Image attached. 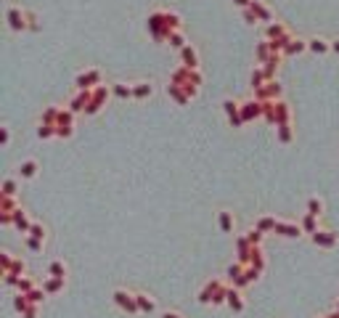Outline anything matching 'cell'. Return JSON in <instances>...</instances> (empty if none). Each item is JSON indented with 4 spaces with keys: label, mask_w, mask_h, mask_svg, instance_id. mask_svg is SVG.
I'll return each instance as SVG.
<instances>
[{
    "label": "cell",
    "mask_w": 339,
    "mask_h": 318,
    "mask_svg": "<svg viewBox=\"0 0 339 318\" xmlns=\"http://www.w3.org/2000/svg\"><path fill=\"white\" fill-rule=\"evenodd\" d=\"M228 289L230 286H225V281L212 279L204 284V289L199 292V302H202V305H228Z\"/></svg>",
    "instance_id": "1"
},
{
    "label": "cell",
    "mask_w": 339,
    "mask_h": 318,
    "mask_svg": "<svg viewBox=\"0 0 339 318\" xmlns=\"http://www.w3.org/2000/svg\"><path fill=\"white\" fill-rule=\"evenodd\" d=\"M173 83H178V85H183L188 90V95L194 98V95L199 93V85H202V72L199 69H194V67H180V69H175L173 72Z\"/></svg>",
    "instance_id": "2"
},
{
    "label": "cell",
    "mask_w": 339,
    "mask_h": 318,
    "mask_svg": "<svg viewBox=\"0 0 339 318\" xmlns=\"http://www.w3.org/2000/svg\"><path fill=\"white\" fill-rule=\"evenodd\" d=\"M146 29H149V35L157 40V43H164V40L170 37V32H173V29H167V24H164V11H154V13H149Z\"/></svg>",
    "instance_id": "3"
},
{
    "label": "cell",
    "mask_w": 339,
    "mask_h": 318,
    "mask_svg": "<svg viewBox=\"0 0 339 318\" xmlns=\"http://www.w3.org/2000/svg\"><path fill=\"white\" fill-rule=\"evenodd\" d=\"M93 90V101L88 104V109H85V114H98V111L106 106V101H109V95H112V88L109 85H96V88H90Z\"/></svg>",
    "instance_id": "4"
},
{
    "label": "cell",
    "mask_w": 339,
    "mask_h": 318,
    "mask_svg": "<svg viewBox=\"0 0 339 318\" xmlns=\"http://www.w3.org/2000/svg\"><path fill=\"white\" fill-rule=\"evenodd\" d=\"M112 300H114V305L119 308V310H125V313H141V308H138V300H135V292H125V289H117L114 294H112Z\"/></svg>",
    "instance_id": "5"
},
{
    "label": "cell",
    "mask_w": 339,
    "mask_h": 318,
    "mask_svg": "<svg viewBox=\"0 0 339 318\" xmlns=\"http://www.w3.org/2000/svg\"><path fill=\"white\" fill-rule=\"evenodd\" d=\"M281 93H284V88L279 85V80H268L263 88L255 90V98L263 101V104H265V101H281Z\"/></svg>",
    "instance_id": "6"
},
{
    "label": "cell",
    "mask_w": 339,
    "mask_h": 318,
    "mask_svg": "<svg viewBox=\"0 0 339 318\" xmlns=\"http://www.w3.org/2000/svg\"><path fill=\"white\" fill-rule=\"evenodd\" d=\"M6 19H8V27H11L13 32L29 29V16H27V11H22V8H16V6H11V8L6 11Z\"/></svg>",
    "instance_id": "7"
},
{
    "label": "cell",
    "mask_w": 339,
    "mask_h": 318,
    "mask_svg": "<svg viewBox=\"0 0 339 318\" xmlns=\"http://www.w3.org/2000/svg\"><path fill=\"white\" fill-rule=\"evenodd\" d=\"M72 133H74V111L61 109L58 122H56V138H69Z\"/></svg>",
    "instance_id": "8"
},
{
    "label": "cell",
    "mask_w": 339,
    "mask_h": 318,
    "mask_svg": "<svg viewBox=\"0 0 339 318\" xmlns=\"http://www.w3.org/2000/svg\"><path fill=\"white\" fill-rule=\"evenodd\" d=\"M263 114H265V104H263V101L252 98V101H244V104H241V117H244V122L263 120Z\"/></svg>",
    "instance_id": "9"
},
{
    "label": "cell",
    "mask_w": 339,
    "mask_h": 318,
    "mask_svg": "<svg viewBox=\"0 0 339 318\" xmlns=\"http://www.w3.org/2000/svg\"><path fill=\"white\" fill-rule=\"evenodd\" d=\"M310 239H313V244H315V247H321V249H334V247H336V242H339V233L318 228L315 233H310Z\"/></svg>",
    "instance_id": "10"
},
{
    "label": "cell",
    "mask_w": 339,
    "mask_h": 318,
    "mask_svg": "<svg viewBox=\"0 0 339 318\" xmlns=\"http://www.w3.org/2000/svg\"><path fill=\"white\" fill-rule=\"evenodd\" d=\"M74 85H77V90H90V88H96V85H101V72H98V69H88V72H82V74H77Z\"/></svg>",
    "instance_id": "11"
},
{
    "label": "cell",
    "mask_w": 339,
    "mask_h": 318,
    "mask_svg": "<svg viewBox=\"0 0 339 318\" xmlns=\"http://www.w3.org/2000/svg\"><path fill=\"white\" fill-rule=\"evenodd\" d=\"M223 109H225V114H228V122L234 125V127H244V117H241V104H236L234 98H225L223 101Z\"/></svg>",
    "instance_id": "12"
},
{
    "label": "cell",
    "mask_w": 339,
    "mask_h": 318,
    "mask_svg": "<svg viewBox=\"0 0 339 318\" xmlns=\"http://www.w3.org/2000/svg\"><path fill=\"white\" fill-rule=\"evenodd\" d=\"M244 265H255L257 270H265V257H263V249H260V247H249V252H244L241 254V257H239Z\"/></svg>",
    "instance_id": "13"
},
{
    "label": "cell",
    "mask_w": 339,
    "mask_h": 318,
    "mask_svg": "<svg viewBox=\"0 0 339 318\" xmlns=\"http://www.w3.org/2000/svg\"><path fill=\"white\" fill-rule=\"evenodd\" d=\"M273 233H279V236H286V239H300L305 231L300 223H289V220H279L276 223V231Z\"/></svg>",
    "instance_id": "14"
},
{
    "label": "cell",
    "mask_w": 339,
    "mask_h": 318,
    "mask_svg": "<svg viewBox=\"0 0 339 318\" xmlns=\"http://www.w3.org/2000/svg\"><path fill=\"white\" fill-rule=\"evenodd\" d=\"M167 95H170V98H173L178 106H186L188 101H191V95H188V90L186 88H183V85H178V83H173V80H170V83H167Z\"/></svg>",
    "instance_id": "15"
},
{
    "label": "cell",
    "mask_w": 339,
    "mask_h": 318,
    "mask_svg": "<svg viewBox=\"0 0 339 318\" xmlns=\"http://www.w3.org/2000/svg\"><path fill=\"white\" fill-rule=\"evenodd\" d=\"M90 101H93V90H80V93H77L74 98L69 101V109L77 114V111H85Z\"/></svg>",
    "instance_id": "16"
},
{
    "label": "cell",
    "mask_w": 339,
    "mask_h": 318,
    "mask_svg": "<svg viewBox=\"0 0 339 318\" xmlns=\"http://www.w3.org/2000/svg\"><path fill=\"white\" fill-rule=\"evenodd\" d=\"M228 308L234 310V313H244L246 302H244V297H241V289H239V286H230V289H228Z\"/></svg>",
    "instance_id": "17"
},
{
    "label": "cell",
    "mask_w": 339,
    "mask_h": 318,
    "mask_svg": "<svg viewBox=\"0 0 339 318\" xmlns=\"http://www.w3.org/2000/svg\"><path fill=\"white\" fill-rule=\"evenodd\" d=\"M276 125H291V109L286 101H276Z\"/></svg>",
    "instance_id": "18"
},
{
    "label": "cell",
    "mask_w": 339,
    "mask_h": 318,
    "mask_svg": "<svg viewBox=\"0 0 339 318\" xmlns=\"http://www.w3.org/2000/svg\"><path fill=\"white\" fill-rule=\"evenodd\" d=\"M249 8L257 13V19H260V22H265V24H270V22H273V11L263 3V0H252V6H249Z\"/></svg>",
    "instance_id": "19"
},
{
    "label": "cell",
    "mask_w": 339,
    "mask_h": 318,
    "mask_svg": "<svg viewBox=\"0 0 339 318\" xmlns=\"http://www.w3.org/2000/svg\"><path fill=\"white\" fill-rule=\"evenodd\" d=\"M180 58H183V67H194V69H199V53H196V48H194L191 43L180 51Z\"/></svg>",
    "instance_id": "20"
},
{
    "label": "cell",
    "mask_w": 339,
    "mask_h": 318,
    "mask_svg": "<svg viewBox=\"0 0 339 318\" xmlns=\"http://www.w3.org/2000/svg\"><path fill=\"white\" fill-rule=\"evenodd\" d=\"M13 228L22 231V233H29V228H32V220L27 217V212L22 210V207H19L16 212H13Z\"/></svg>",
    "instance_id": "21"
},
{
    "label": "cell",
    "mask_w": 339,
    "mask_h": 318,
    "mask_svg": "<svg viewBox=\"0 0 339 318\" xmlns=\"http://www.w3.org/2000/svg\"><path fill=\"white\" fill-rule=\"evenodd\" d=\"M135 300H138V308H141V313H154V310H157V300H154L151 294L135 292Z\"/></svg>",
    "instance_id": "22"
},
{
    "label": "cell",
    "mask_w": 339,
    "mask_h": 318,
    "mask_svg": "<svg viewBox=\"0 0 339 318\" xmlns=\"http://www.w3.org/2000/svg\"><path fill=\"white\" fill-rule=\"evenodd\" d=\"M265 35H268V40H281V37H291V35H289V29H286L284 24H279V22H270V24L265 27Z\"/></svg>",
    "instance_id": "23"
},
{
    "label": "cell",
    "mask_w": 339,
    "mask_h": 318,
    "mask_svg": "<svg viewBox=\"0 0 339 318\" xmlns=\"http://www.w3.org/2000/svg\"><path fill=\"white\" fill-rule=\"evenodd\" d=\"M218 226H220V231H223V233H234V226H236L234 212L220 210V212H218Z\"/></svg>",
    "instance_id": "24"
},
{
    "label": "cell",
    "mask_w": 339,
    "mask_h": 318,
    "mask_svg": "<svg viewBox=\"0 0 339 318\" xmlns=\"http://www.w3.org/2000/svg\"><path fill=\"white\" fill-rule=\"evenodd\" d=\"M43 289L48 294H56V292H64L67 289V279H58V276H51L43 281Z\"/></svg>",
    "instance_id": "25"
},
{
    "label": "cell",
    "mask_w": 339,
    "mask_h": 318,
    "mask_svg": "<svg viewBox=\"0 0 339 318\" xmlns=\"http://www.w3.org/2000/svg\"><path fill=\"white\" fill-rule=\"evenodd\" d=\"M154 95V85L151 83H135L133 85V98L135 101H146V98H151Z\"/></svg>",
    "instance_id": "26"
},
{
    "label": "cell",
    "mask_w": 339,
    "mask_h": 318,
    "mask_svg": "<svg viewBox=\"0 0 339 318\" xmlns=\"http://www.w3.org/2000/svg\"><path fill=\"white\" fill-rule=\"evenodd\" d=\"M302 51H307V40L291 37V40L286 43V48H284V56H297V53H302Z\"/></svg>",
    "instance_id": "27"
},
{
    "label": "cell",
    "mask_w": 339,
    "mask_h": 318,
    "mask_svg": "<svg viewBox=\"0 0 339 318\" xmlns=\"http://www.w3.org/2000/svg\"><path fill=\"white\" fill-rule=\"evenodd\" d=\"M37 170H40V167H37L35 159H27V162H22V165H19V175H22L24 181H32L35 175H37Z\"/></svg>",
    "instance_id": "28"
},
{
    "label": "cell",
    "mask_w": 339,
    "mask_h": 318,
    "mask_svg": "<svg viewBox=\"0 0 339 318\" xmlns=\"http://www.w3.org/2000/svg\"><path fill=\"white\" fill-rule=\"evenodd\" d=\"M307 51H313V53H326V51H331V43L323 40V37H310V40H307Z\"/></svg>",
    "instance_id": "29"
},
{
    "label": "cell",
    "mask_w": 339,
    "mask_h": 318,
    "mask_svg": "<svg viewBox=\"0 0 339 318\" xmlns=\"http://www.w3.org/2000/svg\"><path fill=\"white\" fill-rule=\"evenodd\" d=\"M58 114H61V109L58 106H48L40 114V125H53L56 127V122H58Z\"/></svg>",
    "instance_id": "30"
},
{
    "label": "cell",
    "mask_w": 339,
    "mask_h": 318,
    "mask_svg": "<svg viewBox=\"0 0 339 318\" xmlns=\"http://www.w3.org/2000/svg\"><path fill=\"white\" fill-rule=\"evenodd\" d=\"M276 220L273 215H263V217H257V223H255V228H260L263 233H270V231H276Z\"/></svg>",
    "instance_id": "31"
},
{
    "label": "cell",
    "mask_w": 339,
    "mask_h": 318,
    "mask_svg": "<svg viewBox=\"0 0 339 318\" xmlns=\"http://www.w3.org/2000/svg\"><path fill=\"white\" fill-rule=\"evenodd\" d=\"M270 40H263V43H257V48H255V56H257V61L260 64H265L268 58H270Z\"/></svg>",
    "instance_id": "32"
},
{
    "label": "cell",
    "mask_w": 339,
    "mask_h": 318,
    "mask_svg": "<svg viewBox=\"0 0 339 318\" xmlns=\"http://www.w3.org/2000/svg\"><path fill=\"white\" fill-rule=\"evenodd\" d=\"M167 43L173 45V48H178V51H183L188 43H186V35H183L180 29H175V32H170V37H167Z\"/></svg>",
    "instance_id": "33"
},
{
    "label": "cell",
    "mask_w": 339,
    "mask_h": 318,
    "mask_svg": "<svg viewBox=\"0 0 339 318\" xmlns=\"http://www.w3.org/2000/svg\"><path fill=\"white\" fill-rule=\"evenodd\" d=\"M112 93L117 95V98H133V85H125V83H114L112 85Z\"/></svg>",
    "instance_id": "34"
},
{
    "label": "cell",
    "mask_w": 339,
    "mask_h": 318,
    "mask_svg": "<svg viewBox=\"0 0 339 318\" xmlns=\"http://www.w3.org/2000/svg\"><path fill=\"white\" fill-rule=\"evenodd\" d=\"M249 83H252V88L257 90V88H263L265 83H268V74H265V69L263 67H257L255 72H252V77H249Z\"/></svg>",
    "instance_id": "35"
},
{
    "label": "cell",
    "mask_w": 339,
    "mask_h": 318,
    "mask_svg": "<svg viewBox=\"0 0 339 318\" xmlns=\"http://www.w3.org/2000/svg\"><path fill=\"white\" fill-rule=\"evenodd\" d=\"M300 226H302V231H305V233H315V231H318V217L305 212V217L300 220Z\"/></svg>",
    "instance_id": "36"
},
{
    "label": "cell",
    "mask_w": 339,
    "mask_h": 318,
    "mask_svg": "<svg viewBox=\"0 0 339 318\" xmlns=\"http://www.w3.org/2000/svg\"><path fill=\"white\" fill-rule=\"evenodd\" d=\"M22 204H16V199L13 196H8V194H3L0 196V212H16Z\"/></svg>",
    "instance_id": "37"
},
{
    "label": "cell",
    "mask_w": 339,
    "mask_h": 318,
    "mask_svg": "<svg viewBox=\"0 0 339 318\" xmlns=\"http://www.w3.org/2000/svg\"><path fill=\"white\" fill-rule=\"evenodd\" d=\"M276 133H279L281 143H291V141H294V130H291V125H276Z\"/></svg>",
    "instance_id": "38"
},
{
    "label": "cell",
    "mask_w": 339,
    "mask_h": 318,
    "mask_svg": "<svg viewBox=\"0 0 339 318\" xmlns=\"http://www.w3.org/2000/svg\"><path fill=\"white\" fill-rule=\"evenodd\" d=\"M244 268H246V265H244L241 260H239V263H234V265H228V270H225V276H228L230 281H234V284H236V281H239V279L244 276Z\"/></svg>",
    "instance_id": "39"
},
{
    "label": "cell",
    "mask_w": 339,
    "mask_h": 318,
    "mask_svg": "<svg viewBox=\"0 0 339 318\" xmlns=\"http://www.w3.org/2000/svg\"><path fill=\"white\" fill-rule=\"evenodd\" d=\"M29 308H32V302H29L27 300V294H16V297H13V310H16V313H27Z\"/></svg>",
    "instance_id": "40"
},
{
    "label": "cell",
    "mask_w": 339,
    "mask_h": 318,
    "mask_svg": "<svg viewBox=\"0 0 339 318\" xmlns=\"http://www.w3.org/2000/svg\"><path fill=\"white\" fill-rule=\"evenodd\" d=\"M307 215H315V217L323 215V202H321L318 196H310V199H307Z\"/></svg>",
    "instance_id": "41"
},
{
    "label": "cell",
    "mask_w": 339,
    "mask_h": 318,
    "mask_svg": "<svg viewBox=\"0 0 339 318\" xmlns=\"http://www.w3.org/2000/svg\"><path fill=\"white\" fill-rule=\"evenodd\" d=\"M51 276H58V279H67V263L64 260H53L51 268H48Z\"/></svg>",
    "instance_id": "42"
},
{
    "label": "cell",
    "mask_w": 339,
    "mask_h": 318,
    "mask_svg": "<svg viewBox=\"0 0 339 318\" xmlns=\"http://www.w3.org/2000/svg\"><path fill=\"white\" fill-rule=\"evenodd\" d=\"M45 294H48V292H45V289H43V286H35V289H32V292H27V300H29V302H32V305H40V302L45 300Z\"/></svg>",
    "instance_id": "43"
},
{
    "label": "cell",
    "mask_w": 339,
    "mask_h": 318,
    "mask_svg": "<svg viewBox=\"0 0 339 318\" xmlns=\"http://www.w3.org/2000/svg\"><path fill=\"white\" fill-rule=\"evenodd\" d=\"M164 24H167V29H180V16L178 13H173V11H164Z\"/></svg>",
    "instance_id": "44"
},
{
    "label": "cell",
    "mask_w": 339,
    "mask_h": 318,
    "mask_svg": "<svg viewBox=\"0 0 339 318\" xmlns=\"http://www.w3.org/2000/svg\"><path fill=\"white\" fill-rule=\"evenodd\" d=\"M35 286H37V284H35L32 279H29V276H22V279H19V284H16V289H19L22 294H27V292H32Z\"/></svg>",
    "instance_id": "45"
},
{
    "label": "cell",
    "mask_w": 339,
    "mask_h": 318,
    "mask_svg": "<svg viewBox=\"0 0 339 318\" xmlns=\"http://www.w3.org/2000/svg\"><path fill=\"white\" fill-rule=\"evenodd\" d=\"M29 236L40 239V242H45V236H48V231H45L43 223H32V228H29Z\"/></svg>",
    "instance_id": "46"
},
{
    "label": "cell",
    "mask_w": 339,
    "mask_h": 318,
    "mask_svg": "<svg viewBox=\"0 0 339 318\" xmlns=\"http://www.w3.org/2000/svg\"><path fill=\"white\" fill-rule=\"evenodd\" d=\"M265 122L276 125V101H265V114H263Z\"/></svg>",
    "instance_id": "47"
},
{
    "label": "cell",
    "mask_w": 339,
    "mask_h": 318,
    "mask_svg": "<svg viewBox=\"0 0 339 318\" xmlns=\"http://www.w3.org/2000/svg\"><path fill=\"white\" fill-rule=\"evenodd\" d=\"M37 135H40L43 141L56 138V127H53V125H40V127H37Z\"/></svg>",
    "instance_id": "48"
},
{
    "label": "cell",
    "mask_w": 339,
    "mask_h": 318,
    "mask_svg": "<svg viewBox=\"0 0 339 318\" xmlns=\"http://www.w3.org/2000/svg\"><path fill=\"white\" fill-rule=\"evenodd\" d=\"M11 265H13V257H11V252H0V270H3V276L11 270Z\"/></svg>",
    "instance_id": "49"
},
{
    "label": "cell",
    "mask_w": 339,
    "mask_h": 318,
    "mask_svg": "<svg viewBox=\"0 0 339 318\" xmlns=\"http://www.w3.org/2000/svg\"><path fill=\"white\" fill-rule=\"evenodd\" d=\"M263 231H260V228H249V231H246V239H249V244H255V247H260V242H263Z\"/></svg>",
    "instance_id": "50"
},
{
    "label": "cell",
    "mask_w": 339,
    "mask_h": 318,
    "mask_svg": "<svg viewBox=\"0 0 339 318\" xmlns=\"http://www.w3.org/2000/svg\"><path fill=\"white\" fill-rule=\"evenodd\" d=\"M24 244L32 249V252H43V244H45V242H40V239H35V236L27 233V236H24Z\"/></svg>",
    "instance_id": "51"
},
{
    "label": "cell",
    "mask_w": 339,
    "mask_h": 318,
    "mask_svg": "<svg viewBox=\"0 0 339 318\" xmlns=\"http://www.w3.org/2000/svg\"><path fill=\"white\" fill-rule=\"evenodd\" d=\"M16 188H19V183L13 181V178H6V181H3V194H8V196H16Z\"/></svg>",
    "instance_id": "52"
},
{
    "label": "cell",
    "mask_w": 339,
    "mask_h": 318,
    "mask_svg": "<svg viewBox=\"0 0 339 318\" xmlns=\"http://www.w3.org/2000/svg\"><path fill=\"white\" fill-rule=\"evenodd\" d=\"M249 247H252V244H249V239H246V233L236 239V249H239V257H241L244 252H249Z\"/></svg>",
    "instance_id": "53"
},
{
    "label": "cell",
    "mask_w": 339,
    "mask_h": 318,
    "mask_svg": "<svg viewBox=\"0 0 339 318\" xmlns=\"http://www.w3.org/2000/svg\"><path fill=\"white\" fill-rule=\"evenodd\" d=\"M24 270H27V263H24L22 257H16V260H13V265H11V270H8V273H16V276H22Z\"/></svg>",
    "instance_id": "54"
},
{
    "label": "cell",
    "mask_w": 339,
    "mask_h": 318,
    "mask_svg": "<svg viewBox=\"0 0 339 318\" xmlns=\"http://www.w3.org/2000/svg\"><path fill=\"white\" fill-rule=\"evenodd\" d=\"M241 13H244V22H246V24H257V22H260L257 13H255L252 8H241Z\"/></svg>",
    "instance_id": "55"
},
{
    "label": "cell",
    "mask_w": 339,
    "mask_h": 318,
    "mask_svg": "<svg viewBox=\"0 0 339 318\" xmlns=\"http://www.w3.org/2000/svg\"><path fill=\"white\" fill-rule=\"evenodd\" d=\"M27 16H29V32H37V29H40V24H37V16H35L32 11H27Z\"/></svg>",
    "instance_id": "56"
},
{
    "label": "cell",
    "mask_w": 339,
    "mask_h": 318,
    "mask_svg": "<svg viewBox=\"0 0 339 318\" xmlns=\"http://www.w3.org/2000/svg\"><path fill=\"white\" fill-rule=\"evenodd\" d=\"M0 141H3V146H8V141H11V130H8V127H3V133H0Z\"/></svg>",
    "instance_id": "57"
},
{
    "label": "cell",
    "mask_w": 339,
    "mask_h": 318,
    "mask_svg": "<svg viewBox=\"0 0 339 318\" xmlns=\"http://www.w3.org/2000/svg\"><path fill=\"white\" fill-rule=\"evenodd\" d=\"M22 318H37V305H32L27 313H22Z\"/></svg>",
    "instance_id": "58"
},
{
    "label": "cell",
    "mask_w": 339,
    "mask_h": 318,
    "mask_svg": "<svg viewBox=\"0 0 339 318\" xmlns=\"http://www.w3.org/2000/svg\"><path fill=\"white\" fill-rule=\"evenodd\" d=\"M234 6H236V8H249L252 0H234Z\"/></svg>",
    "instance_id": "59"
},
{
    "label": "cell",
    "mask_w": 339,
    "mask_h": 318,
    "mask_svg": "<svg viewBox=\"0 0 339 318\" xmlns=\"http://www.w3.org/2000/svg\"><path fill=\"white\" fill-rule=\"evenodd\" d=\"M162 318H183V315H180V313H175V310H167Z\"/></svg>",
    "instance_id": "60"
},
{
    "label": "cell",
    "mask_w": 339,
    "mask_h": 318,
    "mask_svg": "<svg viewBox=\"0 0 339 318\" xmlns=\"http://www.w3.org/2000/svg\"><path fill=\"white\" fill-rule=\"evenodd\" d=\"M331 51H334V53H339V40H334V43H331Z\"/></svg>",
    "instance_id": "61"
},
{
    "label": "cell",
    "mask_w": 339,
    "mask_h": 318,
    "mask_svg": "<svg viewBox=\"0 0 339 318\" xmlns=\"http://www.w3.org/2000/svg\"><path fill=\"white\" fill-rule=\"evenodd\" d=\"M336 310H339V302H336Z\"/></svg>",
    "instance_id": "62"
},
{
    "label": "cell",
    "mask_w": 339,
    "mask_h": 318,
    "mask_svg": "<svg viewBox=\"0 0 339 318\" xmlns=\"http://www.w3.org/2000/svg\"><path fill=\"white\" fill-rule=\"evenodd\" d=\"M321 318H323V315H321Z\"/></svg>",
    "instance_id": "63"
}]
</instances>
